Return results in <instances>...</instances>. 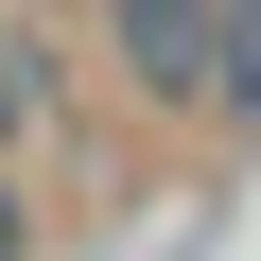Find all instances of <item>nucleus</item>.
<instances>
[{
    "label": "nucleus",
    "mask_w": 261,
    "mask_h": 261,
    "mask_svg": "<svg viewBox=\"0 0 261 261\" xmlns=\"http://www.w3.org/2000/svg\"><path fill=\"white\" fill-rule=\"evenodd\" d=\"M209 105H226V122H261V0H226V70H209Z\"/></svg>",
    "instance_id": "nucleus-2"
},
{
    "label": "nucleus",
    "mask_w": 261,
    "mask_h": 261,
    "mask_svg": "<svg viewBox=\"0 0 261 261\" xmlns=\"http://www.w3.org/2000/svg\"><path fill=\"white\" fill-rule=\"evenodd\" d=\"M0 261H35V192H18V157H0Z\"/></svg>",
    "instance_id": "nucleus-3"
},
{
    "label": "nucleus",
    "mask_w": 261,
    "mask_h": 261,
    "mask_svg": "<svg viewBox=\"0 0 261 261\" xmlns=\"http://www.w3.org/2000/svg\"><path fill=\"white\" fill-rule=\"evenodd\" d=\"M105 70L140 87V105H209V70H226V0H105Z\"/></svg>",
    "instance_id": "nucleus-1"
}]
</instances>
